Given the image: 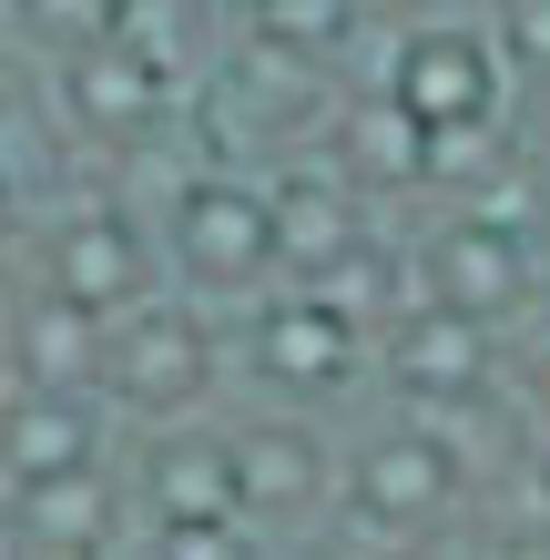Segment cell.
Masks as SVG:
<instances>
[{
    "instance_id": "obj_5",
    "label": "cell",
    "mask_w": 550,
    "mask_h": 560,
    "mask_svg": "<svg viewBox=\"0 0 550 560\" xmlns=\"http://www.w3.org/2000/svg\"><path fill=\"white\" fill-rule=\"evenodd\" d=\"M164 266L204 306H255L266 285H285V235H276V174L204 153L194 174H174L164 205Z\"/></svg>"
},
{
    "instance_id": "obj_2",
    "label": "cell",
    "mask_w": 550,
    "mask_h": 560,
    "mask_svg": "<svg viewBox=\"0 0 550 560\" xmlns=\"http://www.w3.org/2000/svg\"><path fill=\"white\" fill-rule=\"evenodd\" d=\"M122 479H133L143 560H255V550H266L255 500H245L235 408H224V418H174V428H133Z\"/></svg>"
},
{
    "instance_id": "obj_7",
    "label": "cell",
    "mask_w": 550,
    "mask_h": 560,
    "mask_svg": "<svg viewBox=\"0 0 550 560\" xmlns=\"http://www.w3.org/2000/svg\"><path fill=\"white\" fill-rule=\"evenodd\" d=\"M377 82L448 143H500L510 133V103H520V51H510L500 21H469V11H429L408 31L377 42Z\"/></svg>"
},
{
    "instance_id": "obj_14",
    "label": "cell",
    "mask_w": 550,
    "mask_h": 560,
    "mask_svg": "<svg viewBox=\"0 0 550 560\" xmlns=\"http://www.w3.org/2000/svg\"><path fill=\"white\" fill-rule=\"evenodd\" d=\"M235 31L337 72V61L358 51V31H367V0H235Z\"/></svg>"
},
{
    "instance_id": "obj_10",
    "label": "cell",
    "mask_w": 550,
    "mask_h": 560,
    "mask_svg": "<svg viewBox=\"0 0 550 560\" xmlns=\"http://www.w3.org/2000/svg\"><path fill=\"white\" fill-rule=\"evenodd\" d=\"M235 448H245V500L266 550L337 540V489H347V439L327 408H285V398H235Z\"/></svg>"
},
{
    "instance_id": "obj_11",
    "label": "cell",
    "mask_w": 550,
    "mask_h": 560,
    "mask_svg": "<svg viewBox=\"0 0 550 560\" xmlns=\"http://www.w3.org/2000/svg\"><path fill=\"white\" fill-rule=\"evenodd\" d=\"M0 540H11V560H143L122 458L113 469H82V479L0 489Z\"/></svg>"
},
{
    "instance_id": "obj_6",
    "label": "cell",
    "mask_w": 550,
    "mask_h": 560,
    "mask_svg": "<svg viewBox=\"0 0 550 560\" xmlns=\"http://www.w3.org/2000/svg\"><path fill=\"white\" fill-rule=\"evenodd\" d=\"M235 357H245V387H255V398L347 408V398H367V387H377V316H358L337 285L285 276V285L255 295V306H235Z\"/></svg>"
},
{
    "instance_id": "obj_13",
    "label": "cell",
    "mask_w": 550,
    "mask_h": 560,
    "mask_svg": "<svg viewBox=\"0 0 550 560\" xmlns=\"http://www.w3.org/2000/svg\"><path fill=\"white\" fill-rule=\"evenodd\" d=\"M103 347H113V316L11 276V387H103Z\"/></svg>"
},
{
    "instance_id": "obj_12",
    "label": "cell",
    "mask_w": 550,
    "mask_h": 560,
    "mask_svg": "<svg viewBox=\"0 0 550 560\" xmlns=\"http://www.w3.org/2000/svg\"><path fill=\"white\" fill-rule=\"evenodd\" d=\"M122 448H133V428L103 387H11V408H0V489L113 469Z\"/></svg>"
},
{
    "instance_id": "obj_4",
    "label": "cell",
    "mask_w": 550,
    "mask_h": 560,
    "mask_svg": "<svg viewBox=\"0 0 550 560\" xmlns=\"http://www.w3.org/2000/svg\"><path fill=\"white\" fill-rule=\"evenodd\" d=\"M103 398L122 408V428H174V418H224L245 398V357H235V306L204 295H143L133 316H113L103 347Z\"/></svg>"
},
{
    "instance_id": "obj_8",
    "label": "cell",
    "mask_w": 550,
    "mask_h": 560,
    "mask_svg": "<svg viewBox=\"0 0 550 560\" xmlns=\"http://www.w3.org/2000/svg\"><path fill=\"white\" fill-rule=\"evenodd\" d=\"M377 398L429 408V418H469V428H479L500 398H520L510 326L448 306V295H408V306L377 326Z\"/></svg>"
},
{
    "instance_id": "obj_9",
    "label": "cell",
    "mask_w": 550,
    "mask_h": 560,
    "mask_svg": "<svg viewBox=\"0 0 550 560\" xmlns=\"http://www.w3.org/2000/svg\"><path fill=\"white\" fill-rule=\"evenodd\" d=\"M408 266H418V295H448V306H469V316H490V326H520L550 295L540 224L520 205H490V194H448V205H429Z\"/></svg>"
},
{
    "instance_id": "obj_1",
    "label": "cell",
    "mask_w": 550,
    "mask_h": 560,
    "mask_svg": "<svg viewBox=\"0 0 550 560\" xmlns=\"http://www.w3.org/2000/svg\"><path fill=\"white\" fill-rule=\"evenodd\" d=\"M500 479V458L479 469L469 418H429L387 398L358 439H347V489H337V550H438L479 520V489Z\"/></svg>"
},
{
    "instance_id": "obj_3",
    "label": "cell",
    "mask_w": 550,
    "mask_h": 560,
    "mask_svg": "<svg viewBox=\"0 0 550 560\" xmlns=\"http://www.w3.org/2000/svg\"><path fill=\"white\" fill-rule=\"evenodd\" d=\"M21 276L72 295L92 316H133L143 295H164V214L133 205L122 184H92V174H61V194L21 205Z\"/></svg>"
}]
</instances>
